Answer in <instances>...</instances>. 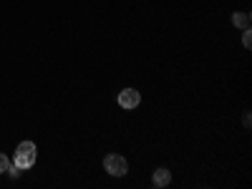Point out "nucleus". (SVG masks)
<instances>
[{
    "label": "nucleus",
    "instance_id": "7ed1b4c3",
    "mask_svg": "<svg viewBox=\"0 0 252 189\" xmlns=\"http://www.w3.org/2000/svg\"><path fill=\"white\" fill-rule=\"evenodd\" d=\"M116 101H119V106H121V109L131 111V109H136L139 103H141V94H139L136 89H124V91L116 96Z\"/></svg>",
    "mask_w": 252,
    "mask_h": 189
},
{
    "label": "nucleus",
    "instance_id": "39448f33",
    "mask_svg": "<svg viewBox=\"0 0 252 189\" xmlns=\"http://www.w3.org/2000/svg\"><path fill=\"white\" fill-rule=\"evenodd\" d=\"M232 23H235V28H250V13H235L232 15Z\"/></svg>",
    "mask_w": 252,
    "mask_h": 189
},
{
    "label": "nucleus",
    "instance_id": "6e6552de",
    "mask_svg": "<svg viewBox=\"0 0 252 189\" xmlns=\"http://www.w3.org/2000/svg\"><path fill=\"white\" fill-rule=\"evenodd\" d=\"M5 172H8V174H10L13 179H15V177L20 174V169H18V166H15V164H13V166H8V169H5Z\"/></svg>",
    "mask_w": 252,
    "mask_h": 189
},
{
    "label": "nucleus",
    "instance_id": "423d86ee",
    "mask_svg": "<svg viewBox=\"0 0 252 189\" xmlns=\"http://www.w3.org/2000/svg\"><path fill=\"white\" fill-rule=\"evenodd\" d=\"M242 46H245V48H250V46H252V33H250V28H245V35H242Z\"/></svg>",
    "mask_w": 252,
    "mask_h": 189
},
{
    "label": "nucleus",
    "instance_id": "f257e3e1",
    "mask_svg": "<svg viewBox=\"0 0 252 189\" xmlns=\"http://www.w3.org/2000/svg\"><path fill=\"white\" fill-rule=\"evenodd\" d=\"M35 157H38V149L33 141H20L18 149H15V159L13 164L18 166V169H31V166L35 164Z\"/></svg>",
    "mask_w": 252,
    "mask_h": 189
},
{
    "label": "nucleus",
    "instance_id": "0eeeda50",
    "mask_svg": "<svg viewBox=\"0 0 252 189\" xmlns=\"http://www.w3.org/2000/svg\"><path fill=\"white\" fill-rule=\"evenodd\" d=\"M8 166H10V161H8V157H5L3 152H0V174H3V172L8 169Z\"/></svg>",
    "mask_w": 252,
    "mask_h": 189
},
{
    "label": "nucleus",
    "instance_id": "20e7f679",
    "mask_svg": "<svg viewBox=\"0 0 252 189\" xmlns=\"http://www.w3.org/2000/svg\"><path fill=\"white\" fill-rule=\"evenodd\" d=\"M152 182H154V187H169V182H172L169 169H164V166H159V169L154 172V177H152Z\"/></svg>",
    "mask_w": 252,
    "mask_h": 189
},
{
    "label": "nucleus",
    "instance_id": "f03ea898",
    "mask_svg": "<svg viewBox=\"0 0 252 189\" xmlns=\"http://www.w3.org/2000/svg\"><path fill=\"white\" fill-rule=\"evenodd\" d=\"M103 169H106L111 177H124L126 172H129V164H126V159L119 157V154H109L106 159H103Z\"/></svg>",
    "mask_w": 252,
    "mask_h": 189
}]
</instances>
